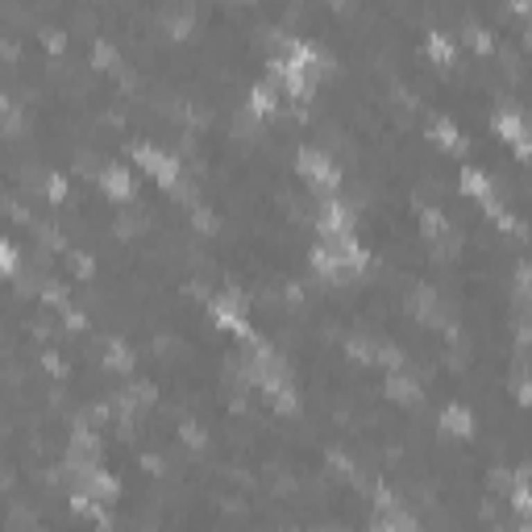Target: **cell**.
<instances>
[{
	"instance_id": "6da1fadb",
	"label": "cell",
	"mask_w": 532,
	"mask_h": 532,
	"mask_svg": "<svg viewBox=\"0 0 532 532\" xmlns=\"http://www.w3.org/2000/svg\"><path fill=\"white\" fill-rule=\"evenodd\" d=\"M137 162H141V166H146V171L158 179V183H166V187L179 179V162H175L171 154L154 150V146H137Z\"/></svg>"
},
{
	"instance_id": "7a4b0ae2",
	"label": "cell",
	"mask_w": 532,
	"mask_h": 532,
	"mask_svg": "<svg viewBox=\"0 0 532 532\" xmlns=\"http://www.w3.org/2000/svg\"><path fill=\"white\" fill-rule=\"evenodd\" d=\"M300 171H304L316 187H333V183H337V166H333V158H325L320 150H304V154H300Z\"/></svg>"
},
{
	"instance_id": "3957f363",
	"label": "cell",
	"mask_w": 532,
	"mask_h": 532,
	"mask_svg": "<svg viewBox=\"0 0 532 532\" xmlns=\"http://www.w3.org/2000/svg\"><path fill=\"white\" fill-rule=\"evenodd\" d=\"M216 320H221L225 329H233L237 337H250V325L241 320V300H237V295H225V300H216Z\"/></svg>"
},
{
	"instance_id": "277c9868",
	"label": "cell",
	"mask_w": 532,
	"mask_h": 532,
	"mask_svg": "<svg viewBox=\"0 0 532 532\" xmlns=\"http://www.w3.org/2000/svg\"><path fill=\"white\" fill-rule=\"evenodd\" d=\"M320 233H325V237L350 233V212H345L337 200H325V204H320Z\"/></svg>"
},
{
	"instance_id": "5b68a950",
	"label": "cell",
	"mask_w": 532,
	"mask_h": 532,
	"mask_svg": "<svg viewBox=\"0 0 532 532\" xmlns=\"http://www.w3.org/2000/svg\"><path fill=\"white\" fill-rule=\"evenodd\" d=\"M100 183H104V191H108L112 200H129V196H133V179H129L125 166H108V171L100 175Z\"/></svg>"
},
{
	"instance_id": "8992f818",
	"label": "cell",
	"mask_w": 532,
	"mask_h": 532,
	"mask_svg": "<svg viewBox=\"0 0 532 532\" xmlns=\"http://www.w3.org/2000/svg\"><path fill=\"white\" fill-rule=\"evenodd\" d=\"M495 129H499V137L516 141L520 154H529V146H524V121H520L516 112H499V117H495Z\"/></svg>"
},
{
	"instance_id": "52a82bcc",
	"label": "cell",
	"mask_w": 532,
	"mask_h": 532,
	"mask_svg": "<svg viewBox=\"0 0 532 532\" xmlns=\"http://www.w3.org/2000/svg\"><path fill=\"white\" fill-rule=\"evenodd\" d=\"M441 429H445L449 437H470L474 420H470V412H466V408H445V412H441Z\"/></svg>"
},
{
	"instance_id": "ba28073f",
	"label": "cell",
	"mask_w": 532,
	"mask_h": 532,
	"mask_svg": "<svg viewBox=\"0 0 532 532\" xmlns=\"http://www.w3.org/2000/svg\"><path fill=\"white\" fill-rule=\"evenodd\" d=\"M387 391H391V395H395L400 404H416V400H420V391H416V383H412V379H404L400 370H395V375L387 379Z\"/></svg>"
},
{
	"instance_id": "9c48e42d",
	"label": "cell",
	"mask_w": 532,
	"mask_h": 532,
	"mask_svg": "<svg viewBox=\"0 0 532 532\" xmlns=\"http://www.w3.org/2000/svg\"><path fill=\"white\" fill-rule=\"evenodd\" d=\"M250 112H254V117H271V112H275V87L258 83L254 96H250Z\"/></svg>"
},
{
	"instance_id": "30bf717a",
	"label": "cell",
	"mask_w": 532,
	"mask_h": 532,
	"mask_svg": "<svg viewBox=\"0 0 532 532\" xmlns=\"http://www.w3.org/2000/svg\"><path fill=\"white\" fill-rule=\"evenodd\" d=\"M87 491L100 495V499H112V495H117V479L104 474V470H87Z\"/></svg>"
},
{
	"instance_id": "8fae6325",
	"label": "cell",
	"mask_w": 532,
	"mask_h": 532,
	"mask_svg": "<svg viewBox=\"0 0 532 532\" xmlns=\"http://www.w3.org/2000/svg\"><path fill=\"white\" fill-rule=\"evenodd\" d=\"M462 187H466L470 196H479V200L491 204V183H487V175H479V171H462Z\"/></svg>"
},
{
	"instance_id": "7c38bea8",
	"label": "cell",
	"mask_w": 532,
	"mask_h": 532,
	"mask_svg": "<svg viewBox=\"0 0 532 532\" xmlns=\"http://www.w3.org/2000/svg\"><path fill=\"white\" fill-rule=\"evenodd\" d=\"M433 137H437L445 150H462V137H458V129H454L449 121H437V125H433Z\"/></svg>"
},
{
	"instance_id": "4fadbf2b",
	"label": "cell",
	"mask_w": 532,
	"mask_h": 532,
	"mask_svg": "<svg viewBox=\"0 0 532 532\" xmlns=\"http://www.w3.org/2000/svg\"><path fill=\"white\" fill-rule=\"evenodd\" d=\"M429 54H437L441 62H449V58H454V46H449L441 33H433V37H429Z\"/></svg>"
},
{
	"instance_id": "5bb4252c",
	"label": "cell",
	"mask_w": 532,
	"mask_h": 532,
	"mask_svg": "<svg viewBox=\"0 0 532 532\" xmlns=\"http://www.w3.org/2000/svg\"><path fill=\"white\" fill-rule=\"evenodd\" d=\"M17 271V250L8 241H0V275H12Z\"/></svg>"
},
{
	"instance_id": "9a60e30c",
	"label": "cell",
	"mask_w": 532,
	"mask_h": 532,
	"mask_svg": "<svg viewBox=\"0 0 532 532\" xmlns=\"http://www.w3.org/2000/svg\"><path fill=\"white\" fill-rule=\"evenodd\" d=\"M424 229H429V237H445V216L441 212H424Z\"/></svg>"
},
{
	"instance_id": "2e32d148",
	"label": "cell",
	"mask_w": 532,
	"mask_h": 532,
	"mask_svg": "<svg viewBox=\"0 0 532 532\" xmlns=\"http://www.w3.org/2000/svg\"><path fill=\"white\" fill-rule=\"evenodd\" d=\"M108 366H112V370H125V366H129V354H125V345H117V341L108 345Z\"/></svg>"
},
{
	"instance_id": "e0dca14e",
	"label": "cell",
	"mask_w": 532,
	"mask_h": 532,
	"mask_svg": "<svg viewBox=\"0 0 532 532\" xmlns=\"http://www.w3.org/2000/svg\"><path fill=\"white\" fill-rule=\"evenodd\" d=\"M466 37H470L479 50H491V37H487V29H466Z\"/></svg>"
},
{
	"instance_id": "ac0fdd59",
	"label": "cell",
	"mask_w": 532,
	"mask_h": 532,
	"mask_svg": "<svg viewBox=\"0 0 532 532\" xmlns=\"http://www.w3.org/2000/svg\"><path fill=\"white\" fill-rule=\"evenodd\" d=\"M46 187H50V200H62V191H67V183H62L58 175H50V183H46Z\"/></svg>"
},
{
	"instance_id": "d6986e66",
	"label": "cell",
	"mask_w": 532,
	"mask_h": 532,
	"mask_svg": "<svg viewBox=\"0 0 532 532\" xmlns=\"http://www.w3.org/2000/svg\"><path fill=\"white\" fill-rule=\"evenodd\" d=\"M96 62H104V67H108V62H112V50H108V46H96Z\"/></svg>"
}]
</instances>
